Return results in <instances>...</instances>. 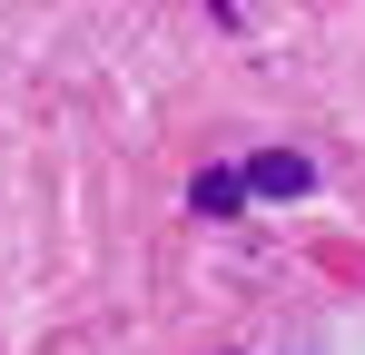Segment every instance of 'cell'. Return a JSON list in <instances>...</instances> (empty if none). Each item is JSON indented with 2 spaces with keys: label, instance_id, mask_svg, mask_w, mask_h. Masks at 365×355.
Instances as JSON below:
<instances>
[{
  "label": "cell",
  "instance_id": "6da1fadb",
  "mask_svg": "<svg viewBox=\"0 0 365 355\" xmlns=\"http://www.w3.org/2000/svg\"><path fill=\"white\" fill-rule=\"evenodd\" d=\"M237 187H257V197H306V187H316V158H297V148H267V158H247Z\"/></svg>",
  "mask_w": 365,
  "mask_h": 355
},
{
  "label": "cell",
  "instance_id": "7a4b0ae2",
  "mask_svg": "<svg viewBox=\"0 0 365 355\" xmlns=\"http://www.w3.org/2000/svg\"><path fill=\"white\" fill-rule=\"evenodd\" d=\"M187 197H197V207H217V217H227V207H237L247 187H237V178H227V168H207V178H197V187H187Z\"/></svg>",
  "mask_w": 365,
  "mask_h": 355
}]
</instances>
